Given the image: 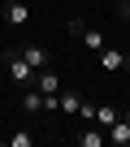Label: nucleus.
I'll return each instance as SVG.
<instances>
[{
    "instance_id": "13",
    "label": "nucleus",
    "mask_w": 130,
    "mask_h": 147,
    "mask_svg": "<svg viewBox=\"0 0 130 147\" xmlns=\"http://www.w3.org/2000/svg\"><path fill=\"white\" fill-rule=\"evenodd\" d=\"M35 143V134L30 130H18V134H9V147H30Z\"/></svg>"
},
{
    "instance_id": "6",
    "label": "nucleus",
    "mask_w": 130,
    "mask_h": 147,
    "mask_svg": "<svg viewBox=\"0 0 130 147\" xmlns=\"http://www.w3.org/2000/svg\"><path fill=\"white\" fill-rule=\"evenodd\" d=\"M74 143H78V147H104V143H108V130H100V125L91 121V130L74 134Z\"/></svg>"
},
{
    "instance_id": "5",
    "label": "nucleus",
    "mask_w": 130,
    "mask_h": 147,
    "mask_svg": "<svg viewBox=\"0 0 130 147\" xmlns=\"http://www.w3.org/2000/svg\"><path fill=\"white\" fill-rule=\"evenodd\" d=\"M0 18H5L9 26H26V22H30V9H26V0H13V5H5Z\"/></svg>"
},
{
    "instance_id": "1",
    "label": "nucleus",
    "mask_w": 130,
    "mask_h": 147,
    "mask_svg": "<svg viewBox=\"0 0 130 147\" xmlns=\"http://www.w3.org/2000/svg\"><path fill=\"white\" fill-rule=\"evenodd\" d=\"M5 74H9V82L22 91V87H30V82H35V74H39V69H35L18 48H5Z\"/></svg>"
},
{
    "instance_id": "3",
    "label": "nucleus",
    "mask_w": 130,
    "mask_h": 147,
    "mask_svg": "<svg viewBox=\"0 0 130 147\" xmlns=\"http://www.w3.org/2000/svg\"><path fill=\"white\" fill-rule=\"evenodd\" d=\"M18 52H22L35 69H48V65H52V48H43V43H22Z\"/></svg>"
},
{
    "instance_id": "11",
    "label": "nucleus",
    "mask_w": 130,
    "mask_h": 147,
    "mask_svg": "<svg viewBox=\"0 0 130 147\" xmlns=\"http://www.w3.org/2000/svg\"><path fill=\"white\" fill-rule=\"evenodd\" d=\"M83 30H87L83 18H70V22H65V35H70V39H83Z\"/></svg>"
},
{
    "instance_id": "8",
    "label": "nucleus",
    "mask_w": 130,
    "mask_h": 147,
    "mask_svg": "<svg viewBox=\"0 0 130 147\" xmlns=\"http://www.w3.org/2000/svg\"><path fill=\"white\" fill-rule=\"evenodd\" d=\"M108 143H113V147H130V121H126V117H117V121L108 125Z\"/></svg>"
},
{
    "instance_id": "7",
    "label": "nucleus",
    "mask_w": 130,
    "mask_h": 147,
    "mask_svg": "<svg viewBox=\"0 0 130 147\" xmlns=\"http://www.w3.org/2000/svg\"><path fill=\"white\" fill-rule=\"evenodd\" d=\"M22 108H26L30 117H35V113H43V91H39L35 82H30V87H22Z\"/></svg>"
},
{
    "instance_id": "16",
    "label": "nucleus",
    "mask_w": 130,
    "mask_h": 147,
    "mask_svg": "<svg viewBox=\"0 0 130 147\" xmlns=\"http://www.w3.org/2000/svg\"><path fill=\"white\" fill-rule=\"evenodd\" d=\"M5 5H13V0H5Z\"/></svg>"
},
{
    "instance_id": "17",
    "label": "nucleus",
    "mask_w": 130,
    "mask_h": 147,
    "mask_svg": "<svg viewBox=\"0 0 130 147\" xmlns=\"http://www.w3.org/2000/svg\"><path fill=\"white\" fill-rule=\"evenodd\" d=\"M126 121H130V113H126Z\"/></svg>"
},
{
    "instance_id": "14",
    "label": "nucleus",
    "mask_w": 130,
    "mask_h": 147,
    "mask_svg": "<svg viewBox=\"0 0 130 147\" xmlns=\"http://www.w3.org/2000/svg\"><path fill=\"white\" fill-rule=\"evenodd\" d=\"M78 117H83V121H95V104H87V100H83V108H78Z\"/></svg>"
},
{
    "instance_id": "10",
    "label": "nucleus",
    "mask_w": 130,
    "mask_h": 147,
    "mask_svg": "<svg viewBox=\"0 0 130 147\" xmlns=\"http://www.w3.org/2000/svg\"><path fill=\"white\" fill-rule=\"evenodd\" d=\"M117 117H121V113H117L113 104H95V125H100V130H108Z\"/></svg>"
},
{
    "instance_id": "2",
    "label": "nucleus",
    "mask_w": 130,
    "mask_h": 147,
    "mask_svg": "<svg viewBox=\"0 0 130 147\" xmlns=\"http://www.w3.org/2000/svg\"><path fill=\"white\" fill-rule=\"evenodd\" d=\"M95 56H100V69H108V74H121V69H130V52H121V48H108V43H104Z\"/></svg>"
},
{
    "instance_id": "9",
    "label": "nucleus",
    "mask_w": 130,
    "mask_h": 147,
    "mask_svg": "<svg viewBox=\"0 0 130 147\" xmlns=\"http://www.w3.org/2000/svg\"><path fill=\"white\" fill-rule=\"evenodd\" d=\"M78 108H83V95L78 91H61V113L65 117H78Z\"/></svg>"
},
{
    "instance_id": "4",
    "label": "nucleus",
    "mask_w": 130,
    "mask_h": 147,
    "mask_svg": "<svg viewBox=\"0 0 130 147\" xmlns=\"http://www.w3.org/2000/svg\"><path fill=\"white\" fill-rule=\"evenodd\" d=\"M35 87H39V91H43V95H61V91H65V87H61V74H56V69H52V65H48V69H39V74H35Z\"/></svg>"
},
{
    "instance_id": "12",
    "label": "nucleus",
    "mask_w": 130,
    "mask_h": 147,
    "mask_svg": "<svg viewBox=\"0 0 130 147\" xmlns=\"http://www.w3.org/2000/svg\"><path fill=\"white\" fill-rule=\"evenodd\" d=\"M83 43H87L91 52H100V48H104V35H100V30H83Z\"/></svg>"
},
{
    "instance_id": "15",
    "label": "nucleus",
    "mask_w": 130,
    "mask_h": 147,
    "mask_svg": "<svg viewBox=\"0 0 130 147\" xmlns=\"http://www.w3.org/2000/svg\"><path fill=\"white\" fill-rule=\"evenodd\" d=\"M117 13H121V18H130V0H117Z\"/></svg>"
}]
</instances>
